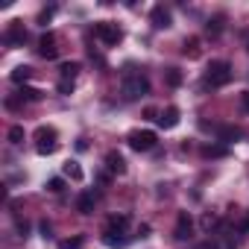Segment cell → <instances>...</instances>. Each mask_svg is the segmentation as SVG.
<instances>
[{
	"label": "cell",
	"mask_w": 249,
	"mask_h": 249,
	"mask_svg": "<svg viewBox=\"0 0 249 249\" xmlns=\"http://www.w3.org/2000/svg\"><path fill=\"white\" fill-rule=\"evenodd\" d=\"M120 94H123V100H129V103L147 97V94H150V79H147V73H141V71H135V68L129 65L126 71H123V76H120Z\"/></svg>",
	"instance_id": "6da1fadb"
},
{
	"label": "cell",
	"mask_w": 249,
	"mask_h": 249,
	"mask_svg": "<svg viewBox=\"0 0 249 249\" xmlns=\"http://www.w3.org/2000/svg\"><path fill=\"white\" fill-rule=\"evenodd\" d=\"M231 65L229 62H223V59H217V62H211L208 68H205V76H202V88H223V85H229L231 82Z\"/></svg>",
	"instance_id": "7a4b0ae2"
},
{
	"label": "cell",
	"mask_w": 249,
	"mask_h": 249,
	"mask_svg": "<svg viewBox=\"0 0 249 249\" xmlns=\"http://www.w3.org/2000/svg\"><path fill=\"white\" fill-rule=\"evenodd\" d=\"M126 144H129L135 153H150V150L159 144V135H156L153 129H132V132L126 135Z\"/></svg>",
	"instance_id": "3957f363"
},
{
	"label": "cell",
	"mask_w": 249,
	"mask_h": 249,
	"mask_svg": "<svg viewBox=\"0 0 249 249\" xmlns=\"http://www.w3.org/2000/svg\"><path fill=\"white\" fill-rule=\"evenodd\" d=\"M94 38L103 41L106 47H114V44L123 38V30H120L117 24H111V21H97V24H94Z\"/></svg>",
	"instance_id": "277c9868"
},
{
	"label": "cell",
	"mask_w": 249,
	"mask_h": 249,
	"mask_svg": "<svg viewBox=\"0 0 249 249\" xmlns=\"http://www.w3.org/2000/svg\"><path fill=\"white\" fill-rule=\"evenodd\" d=\"M56 129L53 126H38L36 129V150L41 153V156H50V153H56Z\"/></svg>",
	"instance_id": "5b68a950"
},
{
	"label": "cell",
	"mask_w": 249,
	"mask_h": 249,
	"mask_svg": "<svg viewBox=\"0 0 249 249\" xmlns=\"http://www.w3.org/2000/svg\"><path fill=\"white\" fill-rule=\"evenodd\" d=\"M3 41H6L9 47L24 44V41H27V30H24V24H21V21H12V24L6 27V33H3Z\"/></svg>",
	"instance_id": "8992f818"
},
{
	"label": "cell",
	"mask_w": 249,
	"mask_h": 249,
	"mask_svg": "<svg viewBox=\"0 0 249 249\" xmlns=\"http://www.w3.org/2000/svg\"><path fill=\"white\" fill-rule=\"evenodd\" d=\"M38 56H41V59H56V56H59V41H56L53 33H44V36L38 38Z\"/></svg>",
	"instance_id": "52a82bcc"
},
{
	"label": "cell",
	"mask_w": 249,
	"mask_h": 249,
	"mask_svg": "<svg viewBox=\"0 0 249 249\" xmlns=\"http://www.w3.org/2000/svg\"><path fill=\"white\" fill-rule=\"evenodd\" d=\"M176 240H188L191 234H194V220H191V214L188 211H182L179 214V220H176Z\"/></svg>",
	"instance_id": "ba28073f"
},
{
	"label": "cell",
	"mask_w": 249,
	"mask_h": 249,
	"mask_svg": "<svg viewBox=\"0 0 249 249\" xmlns=\"http://www.w3.org/2000/svg\"><path fill=\"white\" fill-rule=\"evenodd\" d=\"M150 21H153V27H156V30H167V27H170V9H164L161 3H159V6H153Z\"/></svg>",
	"instance_id": "9c48e42d"
},
{
	"label": "cell",
	"mask_w": 249,
	"mask_h": 249,
	"mask_svg": "<svg viewBox=\"0 0 249 249\" xmlns=\"http://www.w3.org/2000/svg\"><path fill=\"white\" fill-rule=\"evenodd\" d=\"M94 205H97V194L94 191H82L76 196V211L79 214H94Z\"/></svg>",
	"instance_id": "30bf717a"
},
{
	"label": "cell",
	"mask_w": 249,
	"mask_h": 249,
	"mask_svg": "<svg viewBox=\"0 0 249 249\" xmlns=\"http://www.w3.org/2000/svg\"><path fill=\"white\" fill-rule=\"evenodd\" d=\"M156 120H159V126H161V129H173L176 123H179V108H176V106H167Z\"/></svg>",
	"instance_id": "8fae6325"
},
{
	"label": "cell",
	"mask_w": 249,
	"mask_h": 249,
	"mask_svg": "<svg viewBox=\"0 0 249 249\" xmlns=\"http://www.w3.org/2000/svg\"><path fill=\"white\" fill-rule=\"evenodd\" d=\"M103 243L111 249H123L129 243V237H126V231H103Z\"/></svg>",
	"instance_id": "7c38bea8"
},
{
	"label": "cell",
	"mask_w": 249,
	"mask_h": 249,
	"mask_svg": "<svg viewBox=\"0 0 249 249\" xmlns=\"http://www.w3.org/2000/svg\"><path fill=\"white\" fill-rule=\"evenodd\" d=\"M214 132H217V141H223V144H234V141H240V135H243L237 126H217Z\"/></svg>",
	"instance_id": "4fadbf2b"
},
{
	"label": "cell",
	"mask_w": 249,
	"mask_h": 249,
	"mask_svg": "<svg viewBox=\"0 0 249 249\" xmlns=\"http://www.w3.org/2000/svg\"><path fill=\"white\" fill-rule=\"evenodd\" d=\"M106 167H108L111 173H117V176H120V173H126V161H123L120 153H108V156H106Z\"/></svg>",
	"instance_id": "5bb4252c"
},
{
	"label": "cell",
	"mask_w": 249,
	"mask_h": 249,
	"mask_svg": "<svg viewBox=\"0 0 249 249\" xmlns=\"http://www.w3.org/2000/svg\"><path fill=\"white\" fill-rule=\"evenodd\" d=\"M126 226H129V214H111L106 231H126Z\"/></svg>",
	"instance_id": "9a60e30c"
},
{
	"label": "cell",
	"mask_w": 249,
	"mask_h": 249,
	"mask_svg": "<svg viewBox=\"0 0 249 249\" xmlns=\"http://www.w3.org/2000/svg\"><path fill=\"white\" fill-rule=\"evenodd\" d=\"M30 76H33V68H27V65H21V68H15V71L9 73V79H12L15 85H24V82H27Z\"/></svg>",
	"instance_id": "2e32d148"
},
{
	"label": "cell",
	"mask_w": 249,
	"mask_h": 249,
	"mask_svg": "<svg viewBox=\"0 0 249 249\" xmlns=\"http://www.w3.org/2000/svg\"><path fill=\"white\" fill-rule=\"evenodd\" d=\"M182 53H185L188 59H199V38H185Z\"/></svg>",
	"instance_id": "e0dca14e"
},
{
	"label": "cell",
	"mask_w": 249,
	"mask_h": 249,
	"mask_svg": "<svg viewBox=\"0 0 249 249\" xmlns=\"http://www.w3.org/2000/svg\"><path fill=\"white\" fill-rule=\"evenodd\" d=\"M202 156H205V159H223V156H229V150L220 147V144H205V147H202Z\"/></svg>",
	"instance_id": "ac0fdd59"
},
{
	"label": "cell",
	"mask_w": 249,
	"mask_h": 249,
	"mask_svg": "<svg viewBox=\"0 0 249 249\" xmlns=\"http://www.w3.org/2000/svg\"><path fill=\"white\" fill-rule=\"evenodd\" d=\"M59 71H62V79H71V82H73L76 73H79V62H62Z\"/></svg>",
	"instance_id": "d6986e66"
},
{
	"label": "cell",
	"mask_w": 249,
	"mask_h": 249,
	"mask_svg": "<svg viewBox=\"0 0 249 249\" xmlns=\"http://www.w3.org/2000/svg\"><path fill=\"white\" fill-rule=\"evenodd\" d=\"M164 82H167L170 88L182 85V71H179V68H167V71H164Z\"/></svg>",
	"instance_id": "ffe728a7"
},
{
	"label": "cell",
	"mask_w": 249,
	"mask_h": 249,
	"mask_svg": "<svg viewBox=\"0 0 249 249\" xmlns=\"http://www.w3.org/2000/svg\"><path fill=\"white\" fill-rule=\"evenodd\" d=\"M18 97H21L24 103H36V100H41V91H38V88H30V85H24V88L18 91Z\"/></svg>",
	"instance_id": "44dd1931"
},
{
	"label": "cell",
	"mask_w": 249,
	"mask_h": 249,
	"mask_svg": "<svg viewBox=\"0 0 249 249\" xmlns=\"http://www.w3.org/2000/svg\"><path fill=\"white\" fill-rule=\"evenodd\" d=\"M205 33H208V36H214V38H217V36H220V33H223V15H217V18H211V21H208V24H205Z\"/></svg>",
	"instance_id": "7402d4cb"
},
{
	"label": "cell",
	"mask_w": 249,
	"mask_h": 249,
	"mask_svg": "<svg viewBox=\"0 0 249 249\" xmlns=\"http://www.w3.org/2000/svg\"><path fill=\"white\" fill-rule=\"evenodd\" d=\"M65 176H71L73 182H79V179H82V167H79L76 161H68V164H65Z\"/></svg>",
	"instance_id": "603a6c76"
},
{
	"label": "cell",
	"mask_w": 249,
	"mask_h": 249,
	"mask_svg": "<svg viewBox=\"0 0 249 249\" xmlns=\"http://www.w3.org/2000/svg\"><path fill=\"white\" fill-rule=\"evenodd\" d=\"M9 141L12 144H24V126H12L9 129Z\"/></svg>",
	"instance_id": "cb8c5ba5"
},
{
	"label": "cell",
	"mask_w": 249,
	"mask_h": 249,
	"mask_svg": "<svg viewBox=\"0 0 249 249\" xmlns=\"http://www.w3.org/2000/svg\"><path fill=\"white\" fill-rule=\"evenodd\" d=\"M59 249H82V237H68L59 243Z\"/></svg>",
	"instance_id": "d4e9b609"
},
{
	"label": "cell",
	"mask_w": 249,
	"mask_h": 249,
	"mask_svg": "<svg viewBox=\"0 0 249 249\" xmlns=\"http://www.w3.org/2000/svg\"><path fill=\"white\" fill-rule=\"evenodd\" d=\"M62 188H65V182H62V179H59V176H56V179H50V182H47V191H50V194H62Z\"/></svg>",
	"instance_id": "484cf974"
},
{
	"label": "cell",
	"mask_w": 249,
	"mask_h": 249,
	"mask_svg": "<svg viewBox=\"0 0 249 249\" xmlns=\"http://www.w3.org/2000/svg\"><path fill=\"white\" fill-rule=\"evenodd\" d=\"M73 91V82L71 79H59V94H71Z\"/></svg>",
	"instance_id": "4316f807"
},
{
	"label": "cell",
	"mask_w": 249,
	"mask_h": 249,
	"mask_svg": "<svg viewBox=\"0 0 249 249\" xmlns=\"http://www.w3.org/2000/svg\"><path fill=\"white\" fill-rule=\"evenodd\" d=\"M214 226H217V217H211V214H205V217H202V229H208V231H211Z\"/></svg>",
	"instance_id": "83f0119b"
},
{
	"label": "cell",
	"mask_w": 249,
	"mask_h": 249,
	"mask_svg": "<svg viewBox=\"0 0 249 249\" xmlns=\"http://www.w3.org/2000/svg\"><path fill=\"white\" fill-rule=\"evenodd\" d=\"M53 12H56V9H53V6H50V9H44V12H41V15H38V21H41V24H44V27H47V21H50V18H53Z\"/></svg>",
	"instance_id": "f1b7e54d"
},
{
	"label": "cell",
	"mask_w": 249,
	"mask_h": 249,
	"mask_svg": "<svg viewBox=\"0 0 249 249\" xmlns=\"http://www.w3.org/2000/svg\"><path fill=\"white\" fill-rule=\"evenodd\" d=\"M237 231H249V211L243 214V220L237 223Z\"/></svg>",
	"instance_id": "f546056e"
},
{
	"label": "cell",
	"mask_w": 249,
	"mask_h": 249,
	"mask_svg": "<svg viewBox=\"0 0 249 249\" xmlns=\"http://www.w3.org/2000/svg\"><path fill=\"white\" fill-rule=\"evenodd\" d=\"M240 103H243V108H246V111H249V91H246V94H243V97H240Z\"/></svg>",
	"instance_id": "4dcf8cb0"
},
{
	"label": "cell",
	"mask_w": 249,
	"mask_h": 249,
	"mask_svg": "<svg viewBox=\"0 0 249 249\" xmlns=\"http://www.w3.org/2000/svg\"><path fill=\"white\" fill-rule=\"evenodd\" d=\"M246 50H249V41H246Z\"/></svg>",
	"instance_id": "1f68e13d"
}]
</instances>
